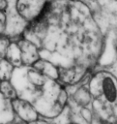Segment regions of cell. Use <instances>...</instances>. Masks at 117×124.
I'll return each instance as SVG.
<instances>
[{
	"mask_svg": "<svg viewBox=\"0 0 117 124\" xmlns=\"http://www.w3.org/2000/svg\"><path fill=\"white\" fill-rule=\"evenodd\" d=\"M76 113L81 119V123L83 122L84 124H93L95 122V114L93 112V109L91 107H86V108H76Z\"/></svg>",
	"mask_w": 117,
	"mask_h": 124,
	"instance_id": "cell-14",
	"label": "cell"
},
{
	"mask_svg": "<svg viewBox=\"0 0 117 124\" xmlns=\"http://www.w3.org/2000/svg\"><path fill=\"white\" fill-rule=\"evenodd\" d=\"M15 119L12 102L7 100L0 93V123L7 124Z\"/></svg>",
	"mask_w": 117,
	"mask_h": 124,
	"instance_id": "cell-10",
	"label": "cell"
},
{
	"mask_svg": "<svg viewBox=\"0 0 117 124\" xmlns=\"http://www.w3.org/2000/svg\"><path fill=\"white\" fill-rule=\"evenodd\" d=\"M15 68H18L23 66L22 59H21V52L20 48L16 43V41L12 42V44L9 46V49L7 51L6 57H5Z\"/></svg>",
	"mask_w": 117,
	"mask_h": 124,
	"instance_id": "cell-11",
	"label": "cell"
},
{
	"mask_svg": "<svg viewBox=\"0 0 117 124\" xmlns=\"http://www.w3.org/2000/svg\"><path fill=\"white\" fill-rule=\"evenodd\" d=\"M7 2H8V7L5 11L7 17V24L4 35L9 37L11 40H13L22 35L26 30V28L28 27L29 23L26 20H24L17 12L16 9L17 0H7Z\"/></svg>",
	"mask_w": 117,
	"mask_h": 124,
	"instance_id": "cell-4",
	"label": "cell"
},
{
	"mask_svg": "<svg viewBox=\"0 0 117 124\" xmlns=\"http://www.w3.org/2000/svg\"><path fill=\"white\" fill-rule=\"evenodd\" d=\"M109 72H111L116 78H117V46H116V60H115V62H114V64L109 68V69H107Z\"/></svg>",
	"mask_w": 117,
	"mask_h": 124,
	"instance_id": "cell-17",
	"label": "cell"
},
{
	"mask_svg": "<svg viewBox=\"0 0 117 124\" xmlns=\"http://www.w3.org/2000/svg\"><path fill=\"white\" fill-rule=\"evenodd\" d=\"M8 7V2L7 0H0V11L5 12Z\"/></svg>",
	"mask_w": 117,
	"mask_h": 124,
	"instance_id": "cell-18",
	"label": "cell"
},
{
	"mask_svg": "<svg viewBox=\"0 0 117 124\" xmlns=\"http://www.w3.org/2000/svg\"><path fill=\"white\" fill-rule=\"evenodd\" d=\"M43 16L47 30L39 48L42 59L58 68H96L104 35L83 0H51Z\"/></svg>",
	"mask_w": 117,
	"mask_h": 124,
	"instance_id": "cell-1",
	"label": "cell"
},
{
	"mask_svg": "<svg viewBox=\"0 0 117 124\" xmlns=\"http://www.w3.org/2000/svg\"><path fill=\"white\" fill-rule=\"evenodd\" d=\"M68 124H82V123H81V122H77V121H72V120H71V121H70Z\"/></svg>",
	"mask_w": 117,
	"mask_h": 124,
	"instance_id": "cell-19",
	"label": "cell"
},
{
	"mask_svg": "<svg viewBox=\"0 0 117 124\" xmlns=\"http://www.w3.org/2000/svg\"><path fill=\"white\" fill-rule=\"evenodd\" d=\"M90 72L91 70L79 65L68 68H59L58 81L64 86H74L80 83Z\"/></svg>",
	"mask_w": 117,
	"mask_h": 124,
	"instance_id": "cell-6",
	"label": "cell"
},
{
	"mask_svg": "<svg viewBox=\"0 0 117 124\" xmlns=\"http://www.w3.org/2000/svg\"><path fill=\"white\" fill-rule=\"evenodd\" d=\"M6 24H7V17L5 12L0 11V36L4 35L6 30Z\"/></svg>",
	"mask_w": 117,
	"mask_h": 124,
	"instance_id": "cell-16",
	"label": "cell"
},
{
	"mask_svg": "<svg viewBox=\"0 0 117 124\" xmlns=\"http://www.w3.org/2000/svg\"><path fill=\"white\" fill-rule=\"evenodd\" d=\"M14 71L15 67L6 58L0 59V79L2 81L11 80Z\"/></svg>",
	"mask_w": 117,
	"mask_h": 124,
	"instance_id": "cell-13",
	"label": "cell"
},
{
	"mask_svg": "<svg viewBox=\"0 0 117 124\" xmlns=\"http://www.w3.org/2000/svg\"><path fill=\"white\" fill-rule=\"evenodd\" d=\"M12 44V40L5 36V35H1L0 36V59L5 58L7 51L9 49L10 45Z\"/></svg>",
	"mask_w": 117,
	"mask_h": 124,
	"instance_id": "cell-15",
	"label": "cell"
},
{
	"mask_svg": "<svg viewBox=\"0 0 117 124\" xmlns=\"http://www.w3.org/2000/svg\"><path fill=\"white\" fill-rule=\"evenodd\" d=\"M88 87L94 99L117 109V78L111 72L105 69L96 71L91 76Z\"/></svg>",
	"mask_w": 117,
	"mask_h": 124,
	"instance_id": "cell-3",
	"label": "cell"
},
{
	"mask_svg": "<svg viewBox=\"0 0 117 124\" xmlns=\"http://www.w3.org/2000/svg\"><path fill=\"white\" fill-rule=\"evenodd\" d=\"M32 67H34L41 74H43L44 76H45L51 79L58 80V78H59V68L45 59L41 58Z\"/></svg>",
	"mask_w": 117,
	"mask_h": 124,
	"instance_id": "cell-9",
	"label": "cell"
},
{
	"mask_svg": "<svg viewBox=\"0 0 117 124\" xmlns=\"http://www.w3.org/2000/svg\"><path fill=\"white\" fill-rule=\"evenodd\" d=\"M48 2V0H17L16 9L20 16L31 23L42 16Z\"/></svg>",
	"mask_w": 117,
	"mask_h": 124,
	"instance_id": "cell-5",
	"label": "cell"
},
{
	"mask_svg": "<svg viewBox=\"0 0 117 124\" xmlns=\"http://www.w3.org/2000/svg\"><path fill=\"white\" fill-rule=\"evenodd\" d=\"M12 107L15 116L26 124H30L40 118L36 108L26 100L17 98L12 101Z\"/></svg>",
	"mask_w": 117,
	"mask_h": 124,
	"instance_id": "cell-7",
	"label": "cell"
},
{
	"mask_svg": "<svg viewBox=\"0 0 117 124\" xmlns=\"http://www.w3.org/2000/svg\"><path fill=\"white\" fill-rule=\"evenodd\" d=\"M116 1H117V0H116Z\"/></svg>",
	"mask_w": 117,
	"mask_h": 124,
	"instance_id": "cell-21",
	"label": "cell"
},
{
	"mask_svg": "<svg viewBox=\"0 0 117 124\" xmlns=\"http://www.w3.org/2000/svg\"><path fill=\"white\" fill-rule=\"evenodd\" d=\"M1 81H2V80H1V79H0V84H1Z\"/></svg>",
	"mask_w": 117,
	"mask_h": 124,
	"instance_id": "cell-20",
	"label": "cell"
},
{
	"mask_svg": "<svg viewBox=\"0 0 117 124\" xmlns=\"http://www.w3.org/2000/svg\"><path fill=\"white\" fill-rule=\"evenodd\" d=\"M11 81L16 89L18 98L30 102L44 118L51 120L59 116L68 106L67 88L32 66L15 68Z\"/></svg>",
	"mask_w": 117,
	"mask_h": 124,
	"instance_id": "cell-2",
	"label": "cell"
},
{
	"mask_svg": "<svg viewBox=\"0 0 117 124\" xmlns=\"http://www.w3.org/2000/svg\"><path fill=\"white\" fill-rule=\"evenodd\" d=\"M0 93L9 101H14L18 98L17 92L14 84L12 83L11 80H4L1 81L0 84Z\"/></svg>",
	"mask_w": 117,
	"mask_h": 124,
	"instance_id": "cell-12",
	"label": "cell"
},
{
	"mask_svg": "<svg viewBox=\"0 0 117 124\" xmlns=\"http://www.w3.org/2000/svg\"><path fill=\"white\" fill-rule=\"evenodd\" d=\"M16 43L20 48L23 66H33L38 60L41 59L40 50L36 45L24 38L17 40Z\"/></svg>",
	"mask_w": 117,
	"mask_h": 124,
	"instance_id": "cell-8",
	"label": "cell"
}]
</instances>
